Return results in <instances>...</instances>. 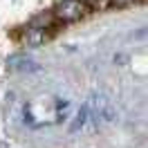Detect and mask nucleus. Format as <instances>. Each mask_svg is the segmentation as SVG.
<instances>
[{
	"instance_id": "1",
	"label": "nucleus",
	"mask_w": 148,
	"mask_h": 148,
	"mask_svg": "<svg viewBox=\"0 0 148 148\" xmlns=\"http://www.w3.org/2000/svg\"><path fill=\"white\" fill-rule=\"evenodd\" d=\"M85 108H88L90 117H92L97 123H99V121H101V123H112V121H117V110H114L112 101L106 97V94H101V92H92L90 94Z\"/></svg>"
},
{
	"instance_id": "2",
	"label": "nucleus",
	"mask_w": 148,
	"mask_h": 148,
	"mask_svg": "<svg viewBox=\"0 0 148 148\" xmlns=\"http://www.w3.org/2000/svg\"><path fill=\"white\" fill-rule=\"evenodd\" d=\"M85 14H88V7L83 0H63L54 9V16L61 23H74V20L83 18Z\"/></svg>"
},
{
	"instance_id": "3",
	"label": "nucleus",
	"mask_w": 148,
	"mask_h": 148,
	"mask_svg": "<svg viewBox=\"0 0 148 148\" xmlns=\"http://www.w3.org/2000/svg\"><path fill=\"white\" fill-rule=\"evenodd\" d=\"M97 128V121L90 117V112H88V108H85V103L79 108V112L74 114V121L72 126H70V132H76V130H88V132H92V130Z\"/></svg>"
},
{
	"instance_id": "4",
	"label": "nucleus",
	"mask_w": 148,
	"mask_h": 148,
	"mask_svg": "<svg viewBox=\"0 0 148 148\" xmlns=\"http://www.w3.org/2000/svg\"><path fill=\"white\" fill-rule=\"evenodd\" d=\"M11 70H16V72H38L40 70V65L32 58V56H25V54H18V56H11L9 61H7Z\"/></svg>"
},
{
	"instance_id": "5",
	"label": "nucleus",
	"mask_w": 148,
	"mask_h": 148,
	"mask_svg": "<svg viewBox=\"0 0 148 148\" xmlns=\"http://www.w3.org/2000/svg\"><path fill=\"white\" fill-rule=\"evenodd\" d=\"M47 40H49L47 27H32V29H27V34H25V43H27L29 47H40L43 43H47Z\"/></svg>"
},
{
	"instance_id": "6",
	"label": "nucleus",
	"mask_w": 148,
	"mask_h": 148,
	"mask_svg": "<svg viewBox=\"0 0 148 148\" xmlns=\"http://www.w3.org/2000/svg\"><path fill=\"white\" fill-rule=\"evenodd\" d=\"M85 7H88V11H106L110 9V0H83Z\"/></svg>"
},
{
	"instance_id": "7",
	"label": "nucleus",
	"mask_w": 148,
	"mask_h": 148,
	"mask_svg": "<svg viewBox=\"0 0 148 148\" xmlns=\"http://www.w3.org/2000/svg\"><path fill=\"white\" fill-rule=\"evenodd\" d=\"M112 7H130V5H135V0H110Z\"/></svg>"
}]
</instances>
